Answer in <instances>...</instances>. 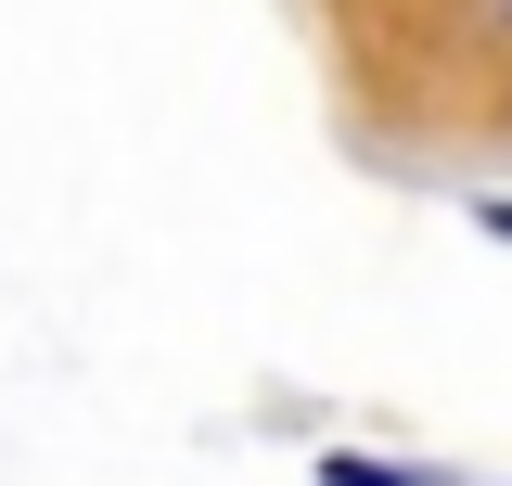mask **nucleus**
Segmentation results:
<instances>
[{
	"label": "nucleus",
	"instance_id": "obj_1",
	"mask_svg": "<svg viewBox=\"0 0 512 486\" xmlns=\"http://www.w3.org/2000/svg\"><path fill=\"white\" fill-rule=\"evenodd\" d=\"M320 486H423V474H384V461H320Z\"/></svg>",
	"mask_w": 512,
	"mask_h": 486
}]
</instances>
